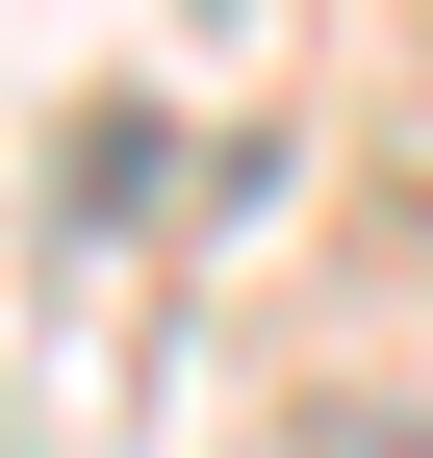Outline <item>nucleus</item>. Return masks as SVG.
Returning <instances> with one entry per match:
<instances>
[{
    "mask_svg": "<svg viewBox=\"0 0 433 458\" xmlns=\"http://www.w3.org/2000/svg\"><path fill=\"white\" fill-rule=\"evenodd\" d=\"M306 458H433V408H332V433H306Z\"/></svg>",
    "mask_w": 433,
    "mask_h": 458,
    "instance_id": "obj_1",
    "label": "nucleus"
}]
</instances>
